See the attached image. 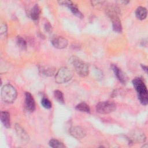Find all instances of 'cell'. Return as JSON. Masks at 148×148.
Segmentation results:
<instances>
[{"label": "cell", "instance_id": "603a6c76", "mask_svg": "<svg viewBox=\"0 0 148 148\" xmlns=\"http://www.w3.org/2000/svg\"><path fill=\"white\" fill-rule=\"evenodd\" d=\"M7 33V26L6 24L2 23L1 25V34L5 35Z\"/></svg>", "mask_w": 148, "mask_h": 148}, {"label": "cell", "instance_id": "d6986e66", "mask_svg": "<svg viewBox=\"0 0 148 148\" xmlns=\"http://www.w3.org/2000/svg\"><path fill=\"white\" fill-rule=\"evenodd\" d=\"M54 97L55 99L60 103H64V98L62 92L58 90H56L54 91Z\"/></svg>", "mask_w": 148, "mask_h": 148}, {"label": "cell", "instance_id": "9c48e42d", "mask_svg": "<svg viewBox=\"0 0 148 148\" xmlns=\"http://www.w3.org/2000/svg\"><path fill=\"white\" fill-rule=\"evenodd\" d=\"M25 107L28 112H33L35 109V100L29 92H26L25 94Z\"/></svg>", "mask_w": 148, "mask_h": 148}, {"label": "cell", "instance_id": "30bf717a", "mask_svg": "<svg viewBox=\"0 0 148 148\" xmlns=\"http://www.w3.org/2000/svg\"><path fill=\"white\" fill-rule=\"evenodd\" d=\"M70 134L77 139H81L86 135V132L84 128L79 126H75L70 129Z\"/></svg>", "mask_w": 148, "mask_h": 148}, {"label": "cell", "instance_id": "52a82bcc", "mask_svg": "<svg viewBox=\"0 0 148 148\" xmlns=\"http://www.w3.org/2000/svg\"><path fill=\"white\" fill-rule=\"evenodd\" d=\"M51 43L54 47L58 49H64L68 45V40L62 36H54L52 38Z\"/></svg>", "mask_w": 148, "mask_h": 148}, {"label": "cell", "instance_id": "7a4b0ae2", "mask_svg": "<svg viewBox=\"0 0 148 148\" xmlns=\"http://www.w3.org/2000/svg\"><path fill=\"white\" fill-rule=\"evenodd\" d=\"M69 62L75 68V71L81 76H86L88 74V65L82 60L73 56L69 58Z\"/></svg>", "mask_w": 148, "mask_h": 148}, {"label": "cell", "instance_id": "277c9868", "mask_svg": "<svg viewBox=\"0 0 148 148\" xmlns=\"http://www.w3.org/2000/svg\"><path fill=\"white\" fill-rule=\"evenodd\" d=\"M73 76L72 71L66 66L61 67L55 74V81L58 84L66 83L71 80Z\"/></svg>", "mask_w": 148, "mask_h": 148}, {"label": "cell", "instance_id": "4fadbf2b", "mask_svg": "<svg viewBox=\"0 0 148 148\" xmlns=\"http://www.w3.org/2000/svg\"><path fill=\"white\" fill-rule=\"evenodd\" d=\"M1 120L3 124V125L6 128H10V114L7 111H2L1 113Z\"/></svg>", "mask_w": 148, "mask_h": 148}, {"label": "cell", "instance_id": "e0dca14e", "mask_svg": "<svg viewBox=\"0 0 148 148\" xmlns=\"http://www.w3.org/2000/svg\"><path fill=\"white\" fill-rule=\"evenodd\" d=\"M76 109L82 112L90 113V109L89 106L85 102H81L76 106Z\"/></svg>", "mask_w": 148, "mask_h": 148}, {"label": "cell", "instance_id": "44dd1931", "mask_svg": "<svg viewBox=\"0 0 148 148\" xmlns=\"http://www.w3.org/2000/svg\"><path fill=\"white\" fill-rule=\"evenodd\" d=\"M42 105L46 109H50L51 108V102L46 98H43L41 101Z\"/></svg>", "mask_w": 148, "mask_h": 148}, {"label": "cell", "instance_id": "9a60e30c", "mask_svg": "<svg viewBox=\"0 0 148 148\" xmlns=\"http://www.w3.org/2000/svg\"><path fill=\"white\" fill-rule=\"evenodd\" d=\"M147 9L143 6L138 7L135 11L136 17L140 20H142L146 18L147 16Z\"/></svg>", "mask_w": 148, "mask_h": 148}, {"label": "cell", "instance_id": "5bb4252c", "mask_svg": "<svg viewBox=\"0 0 148 148\" xmlns=\"http://www.w3.org/2000/svg\"><path fill=\"white\" fill-rule=\"evenodd\" d=\"M40 13V10L39 6L38 5V4H35L30 10L29 14L32 20L34 21H36L39 19Z\"/></svg>", "mask_w": 148, "mask_h": 148}, {"label": "cell", "instance_id": "5b68a950", "mask_svg": "<svg viewBox=\"0 0 148 148\" xmlns=\"http://www.w3.org/2000/svg\"><path fill=\"white\" fill-rule=\"evenodd\" d=\"M116 109V104L110 101H102L96 105V110L100 114H108L114 112Z\"/></svg>", "mask_w": 148, "mask_h": 148}, {"label": "cell", "instance_id": "ba28073f", "mask_svg": "<svg viewBox=\"0 0 148 148\" xmlns=\"http://www.w3.org/2000/svg\"><path fill=\"white\" fill-rule=\"evenodd\" d=\"M111 68L119 80L123 84H125L128 80L127 75L114 64H112Z\"/></svg>", "mask_w": 148, "mask_h": 148}, {"label": "cell", "instance_id": "ffe728a7", "mask_svg": "<svg viewBox=\"0 0 148 148\" xmlns=\"http://www.w3.org/2000/svg\"><path fill=\"white\" fill-rule=\"evenodd\" d=\"M49 145L50 147H59V148H61V147H65V145L61 142H60L59 140L55 139H52L49 141Z\"/></svg>", "mask_w": 148, "mask_h": 148}, {"label": "cell", "instance_id": "cb8c5ba5", "mask_svg": "<svg viewBox=\"0 0 148 148\" xmlns=\"http://www.w3.org/2000/svg\"><path fill=\"white\" fill-rule=\"evenodd\" d=\"M141 66H142V69H143V70L144 71H145V72H147V66H146V65H141Z\"/></svg>", "mask_w": 148, "mask_h": 148}, {"label": "cell", "instance_id": "2e32d148", "mask_svg": "<svg viewBox=\"0 0 148 148\" xmlns=\"http://www.w3.org/2000/svg\"><path fill=\"white\" fill-rule=\"evenodd\" d=\"M39 71L43 75L47 76H52L55 73V69L53 67L46 68V67L41 66V68H39Z\"/></svg>", "mask_w": 148, "mask_h": 148}, {"label": "cell", "instance_id": "7c38bea8", "mask_svg": "<svg viewBox=\"0 0 148 148\" xmlns=\"http://www.w3.org/2000/svg\"><path fill=\"white\" fill-rule=\"evenodd\" d=\"M15 130L16 131L18 135V136L20 138L21 140L23 142L27 143L29 140V137L28 134L27 133V132L24 130V129L18 124H16L15 125Z\"/></svg>", "mask_w": 148, "mask_h": 148}, {"label": "cell", "instance_id": "6da1fadb", "mask_svg": "<svg viewBox=\"0 0 148 148\" xmlns=\"http://www.w3.org/2000/svg\"><path fill=\"white\" fill-rule=\"evenodd\" d=\"M132 84L137 92L138 99L140 103L146 105L148 103V94L147 87L144 82L142 79L136 77L132 80Z\"/></svg>", "mask_w": 148, "mask_h": 148}, {"label": "cell", "instance_id": "7402d4cb", "mask_svg": "<svg viewBox=\"0 0 148 148\" xmlns=\"http://www.w3.org/2000/svg\"><path fill=\"white\" fill-rule=\"evenodd\" d=\"M44 29L45 30L46 32H47V33L50 34L52 32L53 28H52V26L51 25V24L49 23H46L44 25Z\"/></svg>", "mask_w": 148, "mask_h": 148}, {"label": "cell", "instance_id": "8992f818", "mask_svg": "<svg viewBox=\"0 0 148 148\" xmlns=\"http://www.w3.org/2000/svg\"><path fill=\"white\" fill-rule=\"evenodd\" d=\"M58 3L60 5H64V6H66V7H68L71 10V11L72 12V13L73 14H75V16H76L77 17H78L80 18H82L83 17V14L79 10L76 5L73 3L72 1H66V0L60 1H58Z\"/></svg>", "mask_w": 148, "mask_h": 148}, {"label": "cell", "instance_id": "3957f363", "mask_svg": "<svg viewBox=\"0 0 148 148\" xmlns=\"http://www.w3.org/2000/svg\"><path fill=\"white\" fill-rule=\"evenodd\" d=\"M17 97V91L10 84L4 85L1 89V98L3 101L10 103L13 102Z\"/></svg>", "mask_w": 148, "mask_h": 148}, {"label": "cell", "instance_id": "8fae6325", "mask_svg": "<svg viewBox=\"0 0 148 148\" xmlns=\"http://www.w3.org/2000/svg\"><path fill=\"white\" fill-rule=\"evenodd\" d=\"M112 20L113 29L115 32L120 33L122 31V25L121 20L118 14H113L109 16Z\"/></svg>", "mask_w": 148, "mask_h": 148}, {"label": "cell", "instance_id": "ac0fdd59", "mask_svg": "<svg viewBox=\"0 0 148 148\" xmlns=\"http://www.w3.org/2000/svg\"><path fill=\"white\" fill-rule=\"evenodd\" d=\"M16 43L18 46L22 50H26L27 42L24 38L20 36H17L16 38Z\"/></svg>", "mask_w": 148, "mask_h": 148}]
</instances>
